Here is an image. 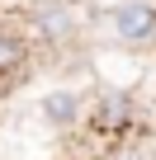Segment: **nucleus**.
<instances>
[{"mask_svg": "<svg viewBox=\"0 0 156 160\" xmlns=\"http://www.w3.org/2000/svg\"><path fill=\"white\" fill-rule=\"evenodd\" d=\"M43 113H47V122H57V127H71V122H76V113H81V99H76L71 90H62V94H47V99H43Z\"/></svg>", "mask_w": 156, "mask_h": 160, "instance_id": "obj_2", "label": "nucleus"}, {"mask_svg": "<svg viewBox=\"0 0 156 160\" xmlns=\"http://www.w3.org/2000/svg\"><path fill=\"white\" fill-rule=\"evenodd\" d=\"M38 28H43L47 38H66V33H71V19H66V10H43V14H38Z\"/></svg>", "mask_w": 156, "mask_h": 160, "instance_id": "obj_4", "label": "nucleus"}, {"mask_svg": "<svg viewBox=\"0 0 156 160\" xmlns=\"http://www.w3.org/2000/svg\"><path fill=\"white\" fill-rule=\"evenodd\" d=\"M151 33H156V5L151 0H118V10H114V38L147 42Z\"/></svg>", "mask_w": 156, "mask_h": 160, "instance_id": "obj_1", "label": "nucleus"}, {"mask_svg": "<svg viewBox=\"0 0 156 160\" xmlns=\"http://www.w3.org/2000/svg\"><path fill=\"white\" fill-rule=\"evenodd\" d=\"M100 122H128V99H118V94L104 99L100 104Z\"/></svg>", "mask_w": 156, "mask_h": 160, "instance_id": "obj_5", "label": "nucleus"}, {"mask_svg": "<svg viewBox=\"0 0 156 160\" xmlns=\"http://www.w3.org/2000/svg\"><path fill=\"white\" fill-rule=\"evenodd\" d=\"M19 61H24V42L14 33H0V75H10Z\"/></svg>", "mask_w": 156, "mask_h": 160, "instance_id": "obj_3", "label": "nucleus"}]
</instances>
